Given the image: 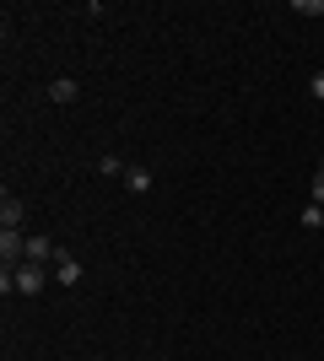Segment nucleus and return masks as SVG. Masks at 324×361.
I'll use <instances>...</instances> for the list:
<instances>
[{"label":"nucleus","instance_id":"obj_1","mask_svg":"<svg viewBox=\"0 0 324 361\" xmlns=\"http://www.w3.org/2000/svg\"><path fill=\"white\" fill-rule=\"evenodd\" d=\"M6 270L16 275V291H22V297H38V291L49 286V264H32V259H22V264H6Z\"/></svg>","mask_w":324,"mask_h":361},{"label":"nucleus","instance_id":"obj_2","mask_svg":"<svg viewBox=\"0 0 324 361\" xmlns=\"http://www.w3.org/2000/svg\"><path fill=\"white\" fill-rule=\"evenodd\" d=\"M0 259H6V264H22V259H28V232H22V226H0Z\"/></svg>","mask_w":324,"mask_h":361},{"label":"nucleus","instance_id":"obj_3","mask_svg":"<svg viewBox=\"0 0 324 361\" xmlns=\"http://www.w3.org/2000/svg\"><path fill=\"white\" fill-rule=\"evenodd\" d=\"M54 281H60V286H76L81 281V259L60 248V254H54Z\"/></svg>","mask_w":324,"mask_h":361},{"label":"nucleus","instance_id":"obj_4","mask_svg":"<svg viewBox=\"0 0 324 361\" xmlns=\"http://www.w3.org/2000/svg\"><path fill=\"white\" fill-rule=\"evenodd\" d=\"M22 216H28V205L16 195H0V226H22Z\"/></svg>","mask_w":324,"mask_h":361},{"label":"nucleus","instance_id":"obj_5","mask_svg":"<svg viewBox=\"0 0 324 361\" xmlns=\"http://www.w3.org/2000/svg\"><path fill=\"white\" fill-rule=\"evenodd\" d=\"M49 97H54V103H76L81 87L71 81V75H54V81H49Z\"/></svg>","mask_w":324,"mask_h":361},{"label":"nucleus","instance_id":"obj_6","mask_svg":"<svg viewBox=\"0 0 324 361\" xmlns=\"http://www.w3.org/2000/svg\"><path fill=\"white\" fill-rule=\"evenodd\" d=\"M124 189H130V195H146V189H152V173H146V167H130V173H124Z\"/></svg>","mask_w":324,"mask_h":361},{"label":"nucleus","instance_id":"obj_7","mask_svg":"<svg viewBox=\"0 0 324 361\" xmlns=\"http://www.w3.org/2000/svg\"><path fill=\"white\" fill-rule=\"evenodd\" d=\"M303 226L319 232V226H324V205H313V200H308V205H303Z\"/></svg>","mask_w":324,"mask_h":361},{"label":"nucleus","instance_id":"obj_8","mask_svg":"<svg viewBox=\"0 0 324 361\" xmlns=\"http://www.w3.org/2000/svg\"><path fill=\"white\" fill-rule=\"evenodd\" d=\"M97 173H103V178H124V173H130V167H124L119 157H103V162H97Z\"/></svg>","mask_w":324,"mask_h":361},{"label":"nucleus","instance_id":"obj_9","mask_svg":"<svg viewBox=\"0 0 324 361\" xmlns=\"http://www.w3.org/2000/svg\"><path fill=\"white\" fill-rule=\"evenodd\" d=\"M308 92H313V97L324 103V71H313V75H308Z\"/></svg>","mask_w":324,"mask_h":361},{"label":"nucleus","instance_id":"obj_10","mask_svg":"<svg viewBox=\"0 0 324 361\" xmlns=\"http://www.w3.org/2000/svg\"><path fill=\"white\" fill-rule=\"evenodd\" d=\"M313 205H324V167L313 173Z\"/></svg>","mask_w":324,"mask_h":361},{"label":"nucleus","instance_id":"obj_11","mask_svg":"<svg viewBox=\"0 0 324 361\" xmlns=\"http://www.w3.org/2000/svg\"><path fill=\"white\" fill-rule=\"evenodd\" d=\"M319 167H324V157H319Z\"/></svg>","mask_w":324,"mask_h":361},{"label":"nucleus","instance_id":"obj_12","mask_svg":"<svg viewBox=\"0 0 324 361\" xmlns=\"http://www.w3.org/2000/svg\"><path fill=\"white\" fill-rule=\"evenodd\" d=\"M92 361H103V356H92Z\"/></svg>","mask_w":324,"mask_h":361}]
</instances>
